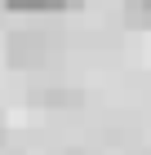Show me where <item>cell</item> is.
<instances>
[{"instance_id":"1","label":"cell","mask_w":151,"mask_h":155,"mask_svg":"<svg viewBox=\"0 0 151 155\" xmlns=\"http://www.w3.org/2000/svg\"><path fill=\"white\" fill-rule=\"evenodd\" d=\"M76 0H5L9 13H58V9H71Z\"/></svg>"},{"instance_id":"2","label":"cell","mask_w":151,"mask_h":155,"mask_svg":"<svg viewBox=\"0 0 151 155\" xmlns=\"http://www.w3.org/2000/svg\"><path fill=\"white\" fill-rule=\"evenodd\" d=\"M40 45H45L40 36H22V40H13V62H27V67H31V62H45Z\"/></svg>"},{"instance_id":"3","label":"cell","mask_w":151,"mask_h":155,"mask_svg":"<svg viewBox=\"0 0 151 155\" xmlns=\"http://www.w3.org/2000/svg\"><path fill=\"white\" fill-rule=\"evenodd\" d=\"M138 9H142V13H147V18H151V0H138Z\"/></svg>"}]
</instances>
